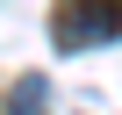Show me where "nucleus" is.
Returning <instances> with one entry per match:
<instances>
[{
	"label": "nucleus",
	"mask_w": 122,
	"mask_h": 115,
	"mask_svg": "<svg viewBox=\"0 0 122 115\" xmlns=\"http://www.w3.org/2000/svg\"><path fill=\"white\" fill-rule=\"evenodd\" d=\"M122 36V0H72L57 7V50H86V43H108Z\"/></svg>",
	"instance_id": "nucleus-1"
},
{
	"label": "nucleus",
	"mask_w": 122,
	"mask_h": 115,
	"mask_svg": "<svg viewBox=\"0 0 122 115\" xmlns=\"http://www.w3.org/2000/svg\"><path fill=\"white\" fill-rule=\"evenodd\" d=\"M7 115H50V79L43 72H22L15 94H7Z\"/></svg>",
	"instance_id": "nucleus-2"
}]
</instances>
